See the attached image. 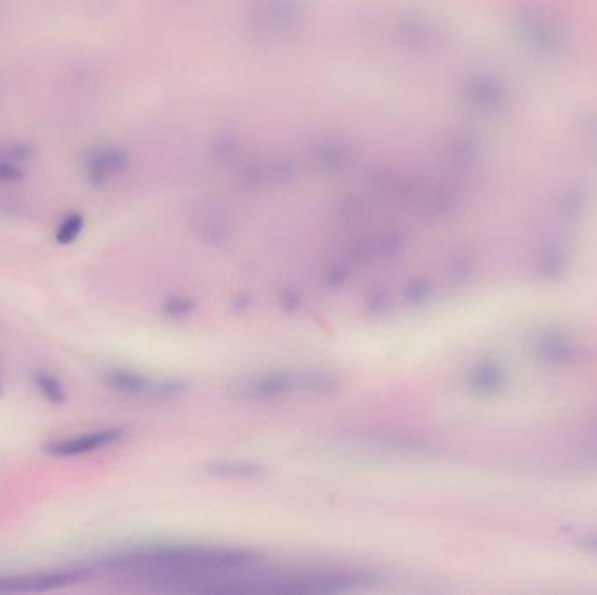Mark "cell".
I'll return each instance as SVG.
<instances>
[{"mask_svg": "<svg viewBox=\"0 0 597 595\" xmlns=\"http://www.w3.org/2000/svg\"><path fill=\"white\" fill-rule=\"evenodd\" d=\"M32 383L49 404L63 405L67 402V391L63 388L62 381L46 370H35L32 374Z\"/></svg>", "mask_w": 597, "mask_h": 595, "instance_id": "obj_7", "label": "cell"}, {"mask_svg": "<svg viewBox=\"0 0 597 595\" xmlns=\"http://www.w3.org/2000/svg\"><path fill=\"white\" fill-rule=\"evenodd\" d=\"M84 578L83 571H44L30 575L0 576V594H23V592H48L62 589Z\"/></svg>", "mask_w": 597, "mask_h": 595, "instance_id": "obj_2", "label": "cell"}, {"mask_svg": "<svg viewBox=\"0 0 597 595\" xmlns=\"http://www.w3.org/2000/svg\"><path fill=\"white\" fill-rule=\"evenodd\" d=\"M84 226H86V222H84V217L81 213H67V215L58 222V226H56V243H58V245H63V247H69L72 243H76V241L79 240V236L83 234Z\"/></svg>", "mask_w": 597, "mask_h": 595, "instance_id": "obj_8", "label": "cell"}, {"mask_svg": "<svg viewBox=\"0 0 597 595\" xmlns=\"http://www.w3.org/2000/svg\"><path fill=\"white\" fill-rule=\"evenodd\" d=\"M522 34L536 48L556 53L564 44V32L556 21L543 14H528L522 18Z\"/></svg>", "mask_w": 597, "mask_h": 595, "instance_id": "obj_4", "label": "cell"}, {"mask_svg": "<svg viewBox=\"0 0 597 595\" xmlns=\"http://www.w3.org/2000/svg\"><path fill=\"white\" fill-rule=\"evenodd\" d=\"M124 431L121 428H103V430L88 431L74 437L60 438L53 440L46 445L44 451L55 458H79L91 452H98L117 444L123 438Z\"/></svg>", "mask_w": 597, "mask_h": 595, "instance_id": "obj_1", "label": "cell"}, {"mask_svg": "<svg viewBox=\"0 0 597 595\" xmlns=\"http://www.w3.org/2000/svg\"><path fill=\"white\" fill-rule=\"evenodd\" d=\"M126 166V156L116 147H95L91 149L83 161L84 177L95 187L109 182Z\"/></svg>", "mask_w": 597, "mask_h": 595, "instance_id": "obj_3", "label": "cell"}, {"mask_svg": "<svg viewBox=\"0 0 597 595\" xmlns=\"http://www.w3.org/2000/svg\"><path fill=\"white\" fill-rule=\"evenodd\" d=\"M34 158V149L27 144H9L0 151V185L21 184L30 159Z\"/></svg>", "mask_w": 597, "mask_h": 595, "instance_id": "obj_5", "label": "cell"}, {"mask_svg": "<svg viewBox=\"0 0 597 595\" xmlns=\"http://www.w3.org/2000/svg\"><path fill=\"white\" fill-rule=\"evenodd\" d=\"M2 390H4V388H2V379H0V397H2Z\"/></svg>", "mask_w": 597, "mask_h": 595, "instance_id": "obj_10", "label": "cell"}, {"mask_svg": "<svg viewBox=\"0 0 597 595\" xmlns=\"http://www.w3.org/2000/svg\"><path fill=\"white\" fill-rule=\"evenodd\" d=\"M475 91H477L475 102L481 103L484 109H498L501 102H503V93H501V89L498 88V84L484 81V83L475 84Z\"/></svg>", "mask_w": 597, "mask_h": 595, "instance_id": "obj_9", "label": "cell"}, {"mask_svg": "<svg viewBox=\"0 0 597 595\" xmlns=\"http://www.w3.org/2000/svg\"><path fill=\"white\" fill-rule=\"evenodd\" d=\"M105 383L112 390L121 391L126 395H147L151 391L158 390L156 384H151L147 377L128 372V370H109L105 374Z\"/></svg>", "mask_w": 597, "mask_h": 595, "instance_id": "obj_6", "label": "cell"}]
</instances>
